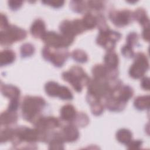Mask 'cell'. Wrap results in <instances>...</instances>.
<instances>
[{
	"label": "cell",
	"instance_id": "cell-1",
	"mask_svg": "<svg viewBox=\"0 0 150 150\" xmlns=\"http://www.w3.org/2000/svg\"><path fill=\"white\" fill-rule=\"evenodd\" d=\"M46 105L45 100L40 97L26 96L22 103V114L23 118L30 122H33L40 115L41 111Z\"/></svg>",
	"mask_w": 150,
	"mask_h": 150
},
{
	"label": "cell",
	"instance_id": "cell-2",
	"mask_svg": "<svg viewBox=\"0 0 150 150\" xmlns=\"http://www.w3.org/2000/svg\"><path fill=\"white\" fill-rule=\"evenodd\" d=\"M64 81L69 83L77 92H81L83 87L88 85L90 79L84 70L79 66H73L62 74Z\"/></svg>",
	"mask_w": 150,
	"mask_h": 150
},
{
	"label": "cell",
	"instance_id": "cell-3",
	"mask_svg": "<svg viewBox=\"0 0 150 150\" xmlns=\"http://www.w3.org/2000/svg\"><path fill=\"white\" fill-rule=\"evenodd\" d=\"M42 54L46 60L60 67L64 64L69 57V53L66 48H54L45 46L42 50Z\"/></svg>",
	"mask_w": 150,
	"mask_h": 150
},
{
	"label": "cell",
	"instance_id": "cell-4",
	"mask_svg": "<svg viewBox=\"0 0 150 150\" xmlns=\"http://www.w3.org/2000/svg\"><path fill=\"white\" fill-rule=\"evenodd\" d=\"M26 31L16 25H9L5 29L0 32V43L2 46H9L13 43L24 39Z\"/></svg>",
	"mask_w": 150,
	"mask_h": 150
},
{
	"label": "cell",
	"instance_id": "cell-5",
	"mask_svg": "<svg viewBox=\"0 0 150 150\" xmlns=\"http://www.w3.org/2000/svg\"><path fill=\"white\" fill-rule=\"evenodd\" d=\"M74 38L53 31H49L46 32L42 40L46 44V46L54 48H66L73 43Z\"/></svg>",
	"mask_w": 150,
	"mask_h": 150
},
{
	"label": "cell",
	"instance_id": "cell-6",
	"mask_svg": "<svg viewBox=\"0 0 150 150\" xmlns=\"http://www.w3.org/2000/svg\"><path fill=\"white\" fill-rule=\"evenodd\" d=\"M87 86V93L98 99H104L111 94L108 79L93 78V79L90 80Z\"/></svg>",
	"mask_w": 150,
	"mask_h": 150
},
{
	"label": "cell",
	"instance_id": "cell-7",
	"mask_svg": "<svg viewBox=\"0 0 150 150\" xmlns=\"http://www.w3.org/2000/svg\"><path fill=\"white\" fill-rule=\"evenodd\" d=\"M134 61L129 69V74L133 79L142 77L149 69V62L146 56L141 52L134 54Z\"/></svg>",
	"mask_w": 150,
	"mask_h": 150
},
{
	"label": "cell",
	"instance_id": "cell-8",
	"mask_svg": "<svg viewBox=\"0 0 150 150\" xmlns=\"http://www.w3.org/2000/svg\"><path fill=\"white\" fill-rule=\"evenodd\" d=\"M121 37V35L117 31L109 29L105 31H100L96 39L97 43L107 51L114 50L116 43Z\"/></svg>",
	"mask_w": 150,
	"mask_h": 150
},
{
	"label": "cell",
	"instance_id": "cell-9",
	"mask_svg": "<svg viewBox=\"0 0 150 150\" xmlns=\"http://www.w3.org/2000/svg\"><path fill=\"white\" fill-rule=\"evenodd\" d=\"M59 29L62 34L73 38L86 30L81 19H76L73 21L67 19L63 21L59 25Z\"/></svg>",
	"mask_w": 150,
	"mask_h": 150
},
{
	"label": "cell",
	"instance_id": "cell-10",
	"mask_svg": "<svg viewBox=\"0 0 150 150\" xmlns=\"http://www.w3.org/2000/svg\"><path fill=\"white\" fill-rule=\"evenodd\" d=\"M108 16L112 23L117 27H124L131 23L134 20L133 12L128 9L111 11L109 13Z\"/></svg>",
	"mask_w": 150,
	"mask_h": 150
},
{
	"label": "cell",
	"instance_id": "cell-11",
	"mask_svg": "<svg viewBox=\"0 0 150 150\" xmlns=\"http://www.w3.org/2000/svg\"><path fill=\"white\" fill-rule=\"evenodd\" d=\"M35 128L42 131H51L60 125V121L57 118L52 116L40 115L33 122Z\"/></svg>",
	"mask_w": 150,
	"mask_h": 150
},
{
	"label": "cell",
	"instance_id": "cell-12",
	"mask_svg": "<svg viewBox=\"0 0 150 150\" xmlns=\"http://www.w3.org/2000/svg\"><path fill=\"white\" fill-rule=\"evenodd\" d=\"M59 134L62 140L66 142L76 141L79 137V132L77 127L71 123L64 126Z\"/></svg>",
	"mask_w": 150,
	"mask_h": 150
},
{
	"label": "cell",
	"instance_id": "cell-13",
	"mask_svg": "<svg viewBox=\"0 0 150 150\" xmlns=\"http://www.w3.org/2000/svg\"><path fill=\"white\" fill-rule=\"evenodd\" d=\"M126 104L120 100L113 94H110L104 98V105L110 111H121L125 108Z\"/></svg>",
	"mask_w": 150,
	"mask_h": 150
},
{
	"label": "cell",
	"instance_id": "cell-14",
	"mask_svg": "<svg viewBox=\"0 0 150 150\" xmlns=\"http://www.w3.org/2000/svg\"><path fill=\"white\" fill-rule=\"evenodd\" d=\"M134 90L131 87L128 85H122L117 90L114 91L111 94L115 96L120 100L127 103L132 97Z\"/></svg>",
	"mask_w": 150,
	"mask_h": 150
},
{
	"label": "cell",
	"instance_id": "cell-15",
	"mask_svg": "<svg viewBox=\"0 0 150 150\" xmlns=\"http://www.w3.org/2000/svg\"><path fill=\"white\" fill-rule=\"evenodd\" d=\"M31 35L35 38H42L46 33V25L40 19H36L32 24L30 29Z\"/></svg>",
	"mask_w": 150,
	"mask_h": 150
},
{
	"label": "cell",
	"instance_id": "cell-16",
	"mask_svg": "<svg viewBox=\"0 0 150 150\" xmlns=\"http://www.w3.org/2000/svg\"><path fill=\"white\" fill-rule=\"evenodd\" d=\"M77 112L74 107L70 104L63 105L60 109V118L63 121L72 122L76 115Z\"/></svg>",
	"mask_w": 150,
	"mask_h": 150
},
{
	"label": "cell",
	"instance_id": "cell-17",
	"mask_svg": "<svg viewBox=\"0 0 150 150\" xmlns=\"http://www.w3.org/2000/svg\"><path fill=\"white\" fill-rule=\"evenodd\" d=\"M1 90L2 95L10 98V100L19 98L21 93L20 90L15 86L2 83L1 86Z\"/></svg>",
	"mask_w": 150,
	"mask_h": 150
},
{
	"label": "cell",
	"instance_id": "cell-18",
	"mask_svg": "<svg viewBox=\"0 0 150 150\" xmlns=\"http://www.w3.org/2000/svg\"><path fill=\"white\" fill-rule=\"evenodd\" d=\"M104 65L109 69H117L119 59L117 54L114 51H107L104 57Z\"/></svg>",
	"mask_w": 150,
	"mask_h": 150
},
{
	"label": "cell",
	"instance_id": "cell-19",
	"mask_svg": "<svg viewBox=\"0 0 150 150\" xmlns=\"http://www.w3.org/2000/svg\"><path fill=\"white\" fill-rule=\"evenodd\" d=\"M18 120V114L16 111L6 110L1 114V125H8L16 122Z\"/></svg>",
	"mask_w": 150,
	"mask_h": 150
},
{
	"label": "cell",
	"instance_id": "cell-20",
	"mask_svg": "<svg viewBox=\"0 0 150 150\" xmlns=\"http://www.w3.org/2000/svg\"><path fill=\"white\" fill-rule=\"evenodd\" d=\"M15 53L11 49H5L0 53V65L6 66L12 63L15 60Z\"/></svg>",
	"mask_w": 150,
	"mask_h": 150
},
{
	"label": "cell",
	"instance_id": "cell-21",
	"mask_svg": "<svg viewBox=\"0 0 150 150\" xmlns=\"http://www.w3.org/2000/svg\"><path fill=\"white\" fill-rule=\"evenodd\" d=\"M133 17L134 20H137L144 28H149V18L144 9H137L134 12H133Z\"/></svg>",
	"mask_w": 150,
	"mask_h": 150
},
{
	"label": "cell",
	"instance_id": "cell-22",
	"mask_svg": "<svg viewBox=\"0 0 150 150\" xmlns=\"http://www.w3.org/2000/svg\"><path fill=\"white\" fill-rule=\"evenodd\" d=\"M83 25L86 30H91L97 26V17L93 13L87 12L81 19Z\"/></svg>",
	"mask_w": 150,
	"mask_h": 150
},
{
	"label": "cell",
	"instance_id": "cell-23",
	"mask_svg": "<svg viewBox=\"0 0 150 150\" xmlns=\"http://www.w3.org/2000/svg\"><path fill=\"white\" fill-rule=\"evenodd\" d=\"M149 96L137 97L134 101V107L138 110H144L149 107Z\"/></svg>",
	"mask_w": 150,
	"mask_h": 150
},
{
	"label": "cell",
	"instance_id": "cell-24",
	"mask_svg": "<svg viewBox=\"0 0 150 150\" xmlns=\"http://www.w3.org/2000/svg\"><path fill=\"white\" fill-rule=\"evenodd\" d=\"M132 132L128 129L122 128L119 129L116 133L117 141L123 144L127 145L132 139Z\"/></svg>",
	"mask_w": 150,
	"mask_h": 150
},
{
	"label": "cell",
	"instance_id": "cell-25",
	"mask_svg": "<svg viewBox=\"0 0 150 150\" xmlns=\"http://www.w3.org/2000/svg\"><path fill=\"white\" fill-rule=\"evenodd\" d=\"M61 86L56 82L50 81L46 83L45 90L46 94L50 97H57Z\"/></svg>",
	"mask_w": 150,
	"mask_h": 150
},
{
	"label": "cell",
	"instance_id": "cell-26",
	"mask_svg": "<svg viewBox=\"0 0 150 150\" xmlns=\"http://www.w3.org/2000/svg\"><path fill=\"white\" fill-rule=\"evenodd\" d=\"M70 6L73 11L77 13L88 12L87 5V2H85V1H72L70 3Z\"/></svg>",
	"mask_w": 150,
	"mask_h": 150
},
{
	"label": "cell",
	"instance_id": "cell-27",
	"mask_svg": "<svg viewBox=\"0 0 150 150\" xmlns=\"http://www.w3.org/2000/svg\"><path fill=\"white\" fill-rule=\"evenodd\" d=\"M71 122V124H74L76 127H84L88 124L89 118L86 114L80 112L76 114L74 119Z\"/></svg>",
	"mask_w": 150,
	"mask_h": 150
},
{
	"label": "cell",
	"instance_id": "cell-28",
	"mask_svg": "<svg viewBox=\"0 0 150 150\" xmlns=\"http://www.w3.org/2000/svg\"><path fill=\"white\" fill-rule=\"evenodd\" d=\"M72 58L79 63H85L88 60V56L86 53L81 49H76L71 53Z\"/></svg>",
	"mask_w": 150,
	"mask_h": 150
},
{
	"label": "cell",
	"instance_id": "cell-29",
	"mask_svg": "<svg viewBox=\"0 0 150 150\" xmlns=\"http://www.w3.org/2000/svg\"><path fill=\"white\" fill-rule=\"evenodd\" d=\"M21 55L22 57H26L32 56L35 52L34 46L29 43H23L20 49Z\"/></svg>",
	"mask_w": 150,
	"mask_h": 150
},
{
	"label": "cell",
	"instance_id": "cell-30",
	"mask_svg": "<svg viewBox=\"0 0 150 150\" xmlns=\"http://www.w3.org/2000/svg\"><path fill=\"white\" fill-rule=\"evenodd\" d=\"M14 132V128L6 127L1 131L0 141L1 143L11 141Z\"/></svg>",
	"mask_w": 150,
	"mask_h": 150
},
{
	"label": "cell",
	"instance_id": "cell-31",
	"mask_svg": "<svg viewBox=\"0 0 150 150\" xmlns=\"http://www.w3.org/2000/svg\"><path fill=\"white\" fill-rule=\"evenodd\" d=\"M57 97H59L60 99L66 100H70L73 99V98L71 91L67 87L64 86H61Z\"/></svg>",
	"mask_w": 150,
	"mask_h": 150
},
{
	"label": "cell",
	"instance_id": "cell-32",
	"mask_svg": "<svg viewBox=\"0 0 150 150\" xmlns=\"http://www.w3.org/2000/svg\"><path fill=\"white\" fill-rule=\"evenodd\" d=\"M88 12L90 11H99L104 7V4L100 1H89L87 2Z\"/></svg>",
	"mask_w": 150,
	"mask_h": 150
},
{
	"label": "cell",
	"instance_id": "cell-33",
	"mask_svg": "<svg viewBox=\"0 0 150 150\" xmlns=\"http://www.w3.org/2000/svg\"><path fill=\"white\" fill-rule=\"evenodd\" d=\"M90 106H91V112L93 114L95 115H101L104 111V104L102 103L101 101L93 103L90 104Z\"/></svg>",
	"mask_w": 150,
	"mask_h": 150
},
{
	"label": "cell",
	"instance_id": "cell-34",
	"mask_svg": "<svg viewBox=\"0 0 150 150\" xmlns=\"http://www.w3.org/2000/svg\"><path fill=\"white\" fill-rule=\"evenodd\" d=\"M138 39L139 36L136 32H131L127 35L126 38L127 45L133 47V46H136L138 43Z\"/></svg>",
	"mask_w": 150,
	"mask_h": 150
},
{
	"label": "cell",
	"instance_id": "cell-35",
	"mask_svg": "<svg viewBox=\"0 0 150 150\" xmlns=\"http://www.w3.org/2000/svg\"><path fill=\"white\" fill-rule=\"evenodd\" d=\"M121 53L124 57L127 58L133 57L135 54L133 51L132 47L127 44L124 46H122V47L121 48Z\"/></svg>",
	"mask_w": 150,
	"mask_h": 150
},
{
	"label": "cell",
	"instance_id": "cell-36",
	"mask_svg": "<svg viewBox=\"0 0 150 150\" xmlns=\"http://www.w3.org/2000/svg\"><path fill=\"white\" fill-rule=\"evenodd\" d=\"M142 145V140H131L126 145L129 149H138Z\"/></svg>",
	"mask_w": 150,
	"mask_h": 150
},
{
	"label": "cell",
	"instance_id": "cell-37",
	"mask_svg": "<svg viewBox=\"0 0 150 150\" xmlns=\"http://www.w3.org/2000/svg\"><path fill=\"white\" fill-rule=\"evenodd\" d=\"M43 4H47L50 6H52L55 8H58L62 6L64 3L63 1H56V0H52V1H42Z\"/></svg>",
	"mask_w": 150,
	"mask_h": 150
},
{
	"label": "cell",
	"instance_id": "cell-38",
	"mask_svg": "<svg viewBox=\"0 0 150 150\" xmlns=\"http://www.w3.org/2000/svg\"><path fill=\"white\" fill-rule=\"evenodd\" d=\"M19 106V98H15L10 100V102L9 103L8 109L10 111H16Z\"/></svg>",
	"mask_w": 150,
	"mask_h": 150
},
{
	"label": "cell",
	"instance_id": "cell-39",
	"mask_svg": "<svg viewBox=\"0 0 150 150\" xmlns=\"http://www.w3.org/2000/svg\"><path fill=\"white\" fill-rule=\"evenodd\" d=\"M22 1H9L8 5L11 10L16 11L19 9L22 5Z\"/></svg>",
	"mask_w": 150,
	"mask_h": 150
},
{
	"label": "cell",
	"instance_id": "cell-40",
	"mask_svg": "<svg viewBox=\"0 0 150 150\" xmlns=\"http://www.w3.org/2000/svg\"><path fill=\"white\" fill-rule=\"evenodd\" d=\"M9 26V24L8 23V21L6 16L3 13H1V20H0L1 30L6 29Z\"/></svg>",
	"mask_w": 150,
	"mask_h": 150
},
{
	"label": "cell",
	"instance_id": "cell-41",
	"mask_svg": "<svg viewBox=\"0 0 150 150\" xmlns=\"http://www.w3.org/2000/svg\"><path fill=\"white\" fill-rule=\"evenodd\" d=\"M141 87L145 90H149V79L148 77H144L141 83Z\"/></svg>",
	"mask_w": 150,
	"mask_h": 150
},
{
	"label": "cell",
	"instance_id": "cell-42",
	"mask_svg": "<svg viewBox=\"0 0 150 150\" xmlns=\"http://www.w3.org/2000/svg\"><path fill=\"white\" fill-rule=\"evenodd\" d=\"M149 28H144L142 33V36L143 38V39L147 42H148L149 40Z\"/></svg>",
	"mask_w": 150,
	"mask_h": 150
}]
</instances>
